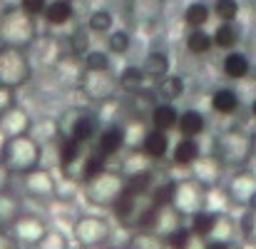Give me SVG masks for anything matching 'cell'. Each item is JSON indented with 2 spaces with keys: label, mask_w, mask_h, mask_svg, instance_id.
Wrapping results in <instances>:
<instances>
[{
  "label": "cell",
  "mask_w": 256,
  "mask_h": 249,
  "mask_svg": "<svg viewBox=\"0 0 256 249\" xmlns=\"http://www.w3.org/2000/svg\"><path fill=\"white\" fill-rule=\"evenodd\" d=\"M212 155L229 172L244 169V167H249V162L254 160V155H256L254 135L249 130L239 127V125L236 127H226L219 135H214Z\"/></svg>",
  "instance_id": "6da1fadb"
},
{
  "label": "cell",
  "mask_w": 256,
  "mask_h": 249,
  "mask_svg": "<svg viewBox=\"0 0 256 249\" xmlns=\"http://www.w3.org/2000/svg\"><path fill=\"white\" fill-rule=\"evenodd\" d=\"M157 209V199L152 197V192L144 189H124V194L120 197V202L112 207L114 219L120 222V227L137 232V229H147L150 219Z\"/></svg>",
  "instance_id": "7a4b0ae2"
},
{
  "label": "cell",
  "mask_w": 256,
  "mask_h": 249,
  "mask_svg": "<svg viewBox=\"0 0 256 249\" xmlns=\"http://www.w3.org/2000/svg\"><path fill=\"white\" fill-rule=\"evenodd\" d=\"M38 43V25L22 5H8L0 10V45L5 48H32Z\"/></svg>",
  "instance_id": "3957f363"
},
{
  "label": "cell",
  "mask_w": 256,
  "mask_h": 249,
  "mask_svg": "<svg viewBox=\"0 0 256 249\" xmlns=\"http://www.w3.org/2000/svg\"><path fill=\"white\" fill-rule=\"evenodd\" d=\"M0 162L10 169V174L20 177V174H25V172L42 165V145H40V140L32 132L2 140V145H0Z\"/></svg>",
  "instance_id": "277c9868"
},
{
  "label": "cell",
  "mask_w": 256,
  "mask_h": 249,
  "mask_svg": "<svg viewBox=\"0 0 256 249\" xmlns=\"http://www.w3.org/2000/svg\"><path fill=\"white\" fill-rule=\"evenodd\" d=\"M124 189H127V177L120 169L110 167L82 182V197L87 199V204L100 209H112L124 194Z\"/></svg>",
  "instance_id": "5b68a950"
},
{
  "label": "cell",
  "mask_w": 256,
  "mask_h": 249,
  "mask_svg": "<svg viewBox=\"0 0 256 249\" xmlns=\"http://www.w3.org/2000/svg\"><path fill=\"white\" fill-rule=\"evenodd\" d=\"M32 58L28 50L0 45V87H25L32 80Z\"/></svg>",
  "instance_id": "8992f818"
},
{
  "label": "cell",
  "mask_w": 256,
  "mask_h": 249,
  "mask_svg": "<svg viewBox=\"0 0 256 249\" xmlns=\"http://www.w3.org/2000/svg\"><path fill=\"white\" fill-rule=\"evenodd\" d=\"M167 0H122V18L134 30H154L164 23Z\"/></svg>",
  "instance_id": "52a82bcc"
},
{
  "label": "cell",
  "mask_w": 256,
  "mask_h": 249,
  "mask_svg": "<svg viewBox=\"0 0 256 249\" xmlns=\"http://www.w3.org/2000/svg\"><path fill=\"white\" fill-rule=\"evenodd\" d=\"M110 234V222L100 214H80L72 222V242L82 249H102Z\"/></svg>",
  "instance_id": "ba28073f"
},
{
  "label": "cell",
  "mask_w": 256,
  "mask_h": 249,
  "mask_svg": "<svg viewBox=\"0 0 256 249\" xmlns=\"http://www.w3.org/2000/svg\"><path fill=\"white\" fill-rule=\"evenodd\" d=\"M78 87L82 92L87 102H110L117 97L120 92V80L112 70H104V73H97V70H85L82 68V75L78 80Z\"/></svg>",
  "instance_id": "9c48e42d"
},
{
  "label": "cell",
  "mask_w": 256,
  "mask_h": 249,
  "mask_svg": "<svg viewBox=\"0 0 256 249\" xmlns=\"http://www.w3.org/2000/svg\"><path fill=\"white\" fill-rule=\"evenodd\" d=\"M20 182H22V192L28 199L32 202H40V204H50L55 199H60V187H58V179L55 174L48 169V167H35L25 174H20Z\"/></svg>",
  "instance_id": "30bf717a"
},
{
  "label": "cell",
  "mask_w": 256,
  "mask_h": 249,
  "mask_svg": "<svg viewBox=\"0 0 256 249\" xmlns=\"http://www.w3.org/2000/svg\"><path fill=\"white\" fill-rule=\"evenodd\" d=\"M172 204L189 219L194 217L196 212L204 209L206 204V187L199 184L194 177H186V179H176L174 187H172Z\"/></svg>",
  "instance_id": "8fae6325"
},
{
  "label": "cell",
  "mask_w": 256,
  "mask_h": 249,
  "mask_svg": "<svg viewBox=\"0 0 256 249\" xmlns=\"http://www.w3.org/2000/svg\"><path fill=\"white\" fill-rule=\"evenodd\" d=\"M224 189L234 207H244V209L256 207V172L252 167L234 169Z\"/></svg>",
  "instance_id": "7c38bea8"
},
{
  "label": "cell",
  "mask_w": 256,
  "mask_h": 249,
  "mask_svg": "<svg viewBox=\"0 0 256 249\" xmlns=\"http://www.w3.org/2000/svg\"><path fill=\"white\" fill-rule=\"evenodd\" d=\"M124 147H127L124 125L110 122V125L100 127V132H97V137H94V147H92V152L102 155L104 160H112V157H117Z\"/></svg>",
  "instance_id": "4fadbf2b"
},
{
  "label": "cell",
  "mask_w": 256,
  "mask_h": 249,
  "mask_svg": "<svg viewBox=\"0 0 256 249\" xmlns=\"http://www.w3.org/2000/svg\"><path fill=\"white\" fill-rule=\"evenodd\" d=\"M12 237L18 239V244H25V247H35L45 234H48V224L40 214H30V212H22L20 219L12 224Z\"/></svg>",
  "instance_id": "5bb4252c"
},
{
  "label": "cell",
  "mask_w": 256,
  "mask_h": 249,
  "mask_svg": "<svg viewBox=\"0 0 256 249\" xmlns=\"http://www.w3.org/2000/svg\"><path fill=\"white\" fill-rule=\"evenodd\" d=\"M32 117L25 107L20 105H12L10 110H5L0 115V135L2 140H10V137H20V135H30L32 132Z\"/></svg>",
  "instance_id": "9a60e30c"
},
{
  "label": "cell",
  "mask_w": 256,
  "mask_h": 249,
  "mask_svg": "<svg viewBox=\"0 0 256 249\" xmlns=\"http://www.w3.org/2000/svg\"><path fill=\"white\" fill-rule=\"evenodd\" d=\"M184 219H186V217H184L172 202H164V204H157V209H154V214H152L147 229H152V232H157L160 237L167 239L179 227H184Z\"/></svg>",
  "instance_id": "2e32d148"
},
{
  "label": "cell",
  "mask_w": 256,
  "mask_h": 249,
  "mask_svg": "<svg viewBox=\"0 0 256 249\" xmlns=\"http://www.w3.org/2000/svg\"><path fill=\"white\" fill-rule=\"evenodd\" d=\"M82 152L85 145L75 137H58V162L68 177H75V167L82 165Z\"/></svg>",
  "instance_id": "e0dca14e"
},
{
  "label": "cell",
  "mask_w": 256,
  "mask_h": 249,
  "mask_svg": "<svg viewBox=\"0 0 256 249\" xmlns=\"http://www.w3.org/2000/svg\"><path fill=\"white\" fill-rule=\"evenodd\" d=\"M117 80H120V90L127 92L130 97H132V95H147L150 87H154V83L150 80V75L144 73L142 65H127V68L117 75Z\"/></svg>",
  "instance_id": "ac0fdd59"
},
{
  "label": "cell",
  "mask_w": 256,
  "mask_h": 249,
  "mask_svg": "<svg viewBox=\"0 0 256 249\" xmlns=\"http://www.w3.org/2000/svg\"><path fill=\"white\" fill-rule=\"evenodd\" d=\"M189 169H192V177H194L199 184H204L206 189H209V187H219L222 174H224V167H222V162H219L214 155H202Z\"/></svg>",
  "instance_id": "d6986e66"
},
{
  "label": "cell",
  "mask_w": 256,
  "mask_h": 249,
  "mask_svg": "<svg viewBox=\"0 0 256 249\" xmlns=\"http://www.w3.org/2000/svg\"><path fill=\"white\" fill-rule=\"evenodd\" d=\"M137 150H142L152 162H154V160H164V157H170L172 155L170 132H162V130L150 127V130H147V135H144V140H142V145H140Z\"/></svg>",
  "instance_id": "ffe728a7"
},
{
  "label": "cell",
  "mask_w": 256,
  "mask_h": 249,
  "mask_svg": "<svg viewBox=\"0 0 256 249\" xmlns=\"http://www.w3.org/2000/svg\"><path fill=\"white\" fill-rule=\"evenodd\" d=\"M209 107L222 117H234L242 110V97L234 87H216L209 97Z\"/></svg>",
  "instance_id": "44dd1931"
},
{
  "label": "cell",
  "mask_w": 256,
  "mask_h": 249,
  "mask_svg": "<svg viewBox=\"0 0 256 249\" xmlns=\"http://www.w3.org/2000/svg\"><path fill=\"white\" fill-rule=\"evenodd\" d=\"M209 122H206V115L196 107H186L179 112V122H176V130H179V137H202L206 132Z\"/></svg>",
  "instance_id": "7402d4cb"
},
{
  "label": "cell",
  "mask_w": 256,
  "mask_h": 249,
  "mask_svg": "<svg viewBox=\"0 0 256 249\" xmlns=\"http://www.w3.org/2000/svg\"><path fill=\"white\" fill-rule=\"evenodd\" d=\"M176 122H179V110L174 102H164V100H157L150 110V125L154 130H162V132H172L176 130Z\"/></svg>",
  "instance_id": "603a6c76"
},
{
  "label": "cell",
  "mask_w": 256,
  "mask_h": 249,
  "mask_svg": "<svg viewBox=\"0 0 256 249\" xmlns=\"http://www.w3.org/2000/svg\"><path fill=\"white\" fill-rule=\"evenodd\" d=\"M222 73L229 80H246L252 75V60L242 50H229L222 60Z\"/></svg>",
  "instance_id": "cb8c5ba5"
},
{
  "label": "cell",
  "mask_w": 256,
  "mask_h": 249,
  "mask_svg": "<svg viewBox=\"0 0 256 249\" xmlns=\"http://www.w3.org/2000/svg\"><path fill=\"white\" fill-rule=\"evenodd\" d=\"M22 214V202L12 189L0 192V232H10Z\"/></svg>",
  "instance_id": "d4e9b609"
},
{
  "label": "cell",
  "mask_w": 256,
  "mask_h": 249,
  "mask_svg": "<svg viewBox=\"0 0 256 249\" xmlns=\"http://www.w3.org/2000/svg\"><path fill=\"white\" fill-rule=\"evenodd\" d=\"M202 157V145L196 137H179L176 145L172 147V162L176 167H192Z\"/></svg>",
  "instance_id": "484cf974"
},
{
  "label": "cell",
  "mask_w": 256,
  "mask_h": 249,
  "mask_svg": "<svg viewBox=\"0 0 256 249\" xmlns=\"http://www.w3.org/2000/svg\"><path fill=\"white\" fill-rule=\"evenodd\" d=\"M212 38H214V48L216 50L229 53V50H236L239 48V43H242V28L236 23H219L214 28Z\"/></svg>",
  "instance_id": "4316f807"
},
{
  "label": "cell",
  "mask_w": 256,
  "mask_h": 249,
  "mask_svg": "<svg viewBox=\"0 0 256 249\" xmlns=\"http://www.w3.org/2000/svg\"><path fill=\"white\" fill-rule=\"evenodd\" d=\"M142 68H144V73L150 75V80L157 83V80H162L164 75L172 73V58L164 50H150V53L144 55V60H142Z\"/></svg>",
  "instance_id": "83f0119b"
},
{
  "label": "cell",
  "mask_w": 256,
  "mask_h": 249,
  "mask_svg": "<svg viewBox=\"0 0 256 249\" xmlns=\"http://www.w3.org/2000/svg\"><path fill=\"white\" fill-rule=\"evenodd\" d=\"M42 18H45L48 25L62 28V25L75 20V5H72V0H50Z\"/></svg>",
  "instance_id": "f1b7e54d"
},
{
  "label": "cell",
  "mask_w": 256,
  "mask_h": 249,
  "mask_svg": "<svg viewBox=\"0 0 256 249\" xmlns=\"http://www.w3.org/2000/svg\"><path fill=\"white\" fill-rule=\"evenodd\" d=\"M152 90L157 92V97H160V100H164V102H176V100L186 92V83H184V78H182V75L170 73V75H164L162 80H157Z\"/></svg>",
  "instance_id": "f546056e"
},
{
  "label": "cell",
  "mask_w": 256,
  "mask_h": 249,
  "mask_svg": "<svg viewBox=\"0 0 256 249\" xmlns=\"http://www.w3.org/2000/svg\"><path fill=\"white\" fill-rule=\"evenodd\" d=\"M212 5H206L204 0H192L186 8H184V15H182V20H184V25L189 28V30H199V28H204L209 20H212Z\"/></svg>",
  "instance_id": "4dcf8cb0"
},
{
  "label": "cell",
  "mask_w": 256,
  "mask_h": 249,
  "mask_svg": "<svg viewBox=\"0 0 256 249\" xmlns=\"http://www.w3.org/2000/svg\"><path fill=\"white\" fill-rule=\"evenodd\" d=\"M184 45H186V53L194 55V58H204L214 50V38L212 33H206L204 28L199 30H189L186 38H184Z\"/></svg>",
  "instance_id": "1f68e13d"
},
{
  "label": "cell",
  "mask_w": 256,
  "mask_h": 249,
  "mask_svg": "<svg viewBox=\"0 0 256 249\" xmlns=\"http://www.w3.org/2000/svg\"><path fill=\"white\" fill-rule=\"evenodd\" d=\"M97 132H100L97 117L82 110V115L78 117V122H75V127H72V132H70V137H75V140L82 142V145H90V142H94Z\"/></svg>",
  "instance_id": "d6a6232c"
},
{
  "label": "cell",
  "mask_w": 256,
  "mask_h": 249,
  "mask_svg": "<svg viewBox=\"0 0 256 249\" xmlns=\"http://www.w3.org/2000/svg\"><path fill=\"white\" fill-rule=\"evenodd\" d=\"M85 25L90 28V33H94V35H110L114 30V13L107 10V8H97V10L90 13Z\"/></svg>",
  "instance_id": "836d02e7"
},
{
  "label": "cell",
  "mask_w": 256,
  "mask_h": 249,
  "mask_svg": "<svg viewBox=\"0 0 256 249\" xmlns=\"http://www.w3.org/2000/svg\"><path fill=\"white\" fill-rule=\"evenodd\" d=\"M127 249H170V247H167V239L160 237L157 232L137 229V232H132V237L127 242Z\"/></svg>",
  "instance_id": "e575fe53"
},
{
  "label": "cell",
  "mask_w": 256,
  "mask_h": 249,
  "mask_svg": "<svg viewBox=\"0 0 256 249\" xmlns=\"http://www.w3.org/2000/svg\"><path fill=\"white\" fill-rule=\"evenodd\" d=\"M147 169H152V160L142 152V150H130L127 152V157L122 160V174L130 179V177H137V174H142V172H147Z\"/></svg>",
  "instance_id": "d590c367"
},
{
  "label": "cell",
  "mask_w": 256,
  "mask_h": 249,
  "mask_svg": "<svg viewBox=\"0 0 256 249\" xmlns=\"http://www.w3.org/2000/svg\"><path fill=\"white\" fill-rule=\"evenodd\" d=\"M107 50L117 58H124L130 50H132V33L124 30V28H117L107 35Z\"/></svg>",
  "instance_id": "8d00e7d4"
},
{
  "label": "cell",
  "mask_w": 256,
  "mask_h": 249,
  "mask_svg": "<svg viewBox=\"0 0 256 249\" xmlns=\"http://www.w3.org/2000/svg\"><path fill=\"white\" fill-rule=\"evenodd\" d=\"M82 68L85 70H97V73L112 70V53L110 50H102V48H92L82 58Z\"/></svg>",
  "instance_id": "74e56055"
},
{
  "label": "cell",
  "mask_w": 256,
  "mask_h": 249,
  "mask_svg": "<svg viewBox=\"0 0 256 249\" xmlns=\"http://www.w3.org/2000/svg\"><path fill=\"white\" fill-rule=\"evenodd\" d=\"M212 13L219 23H236V18L242 13V3L239 0H214Z\"/></svg>",
  "instance_id": "f35d334b"
},
{
  "label": "cell",
  "mask_w": 256,
  "mask_h": 249,
  "mask_svg": "<svg viewBox=\"0 0 256 249\" xmlns=\"http://www.w3.org/2000/svg\"><path fill=\"white\" fill-rule=\"evenodd\" d=\"M58 45H60V43H58V40H52V38H42V40L38 43V53H40L42 65L55 68V65L62 60V48H58Z\"/></svg>",
  "instance_id": "ab89813d"
},
{
  "label": "cell",
  "mask_w": 256,
  "mask_h": 249,
  "mask_svg": "<svg viewBox=\"0 0 256 249\" xmlns=\"http://www.w3.org/2000/svg\"><path fill=\"white\" fill-rule=\"evenodd\" d=\"M92 50V45H90V28H75L72 30V35H70V55H75V58H85L87 53Z\"/></svg>",
  "instance_id": "60d3db41"
},
{
  "label": "cell",
  "mask_w": 256,
  "mask_h": 249,
  "mask_svg": "<svg viewBox=\"0 0 256 249\" xmlns=\"http://www.w3.org/2000/svg\"><path fill=\"white\" fill-rule=\"evenodd\" d=\"M234 232H236V222H234L226 212H222V214L216 217V224H214V232H212L209 239H214V242H232ZM209 239H206V242H209Z\"/></svg>",
  "instance_id": "b9f144b4"
},
{
  "label": "cell",
  "mask_w": 256,
  "mask_h": 249,
  "mask_svg": "<svg viewBox=\"0 0 256 249\" xmlns=\"http://www.w3.org/2000/svg\"><path fill=\"white\" fill-rule=\"evenodd\" d=\"M239 232H242V237H244V242H246V244L256 247V207L244 209L242 222H239Z\"/></svg>",
  "instance_id": "7bdbcfd3"
},
{
  "label": "cell",
  "mask_w": 256,
  "mask_h": 249,
  "mask_svg": "<svg viewBox=\"0 0 256 249\" xmlns=\"http://www.w3.org/2000/svg\"><path fill=\"white\" fill-rule=\"evenodd\" d=\"M194 234H192V229L184 224V227H179L174 234H170L167 237V247L170 249H192V244H194Z\"/></svg>",
  "instance_id": "ee69618b"
},
{
  "label": "cell",
  "mask_w": 256,
  "mask_h": 249,
  "mask_svg": "<svg viewBox=\"0 0 256 249\" xmlns=\"http://www.w3.org/2000/svg\"><path fill=\"white\" fill-rule=\"evenodd\" d=\"M82 115V107H68L60 117H58V130H60V137H70L78 117Z\"/></svg>",
  "instance_id": "f6af8a7d"
},
{
  "label": "cell",
  "mask_w": 256,
  "mask_h": 249,
  "mask_svg": "<svg viewBox=\"0 0 256 249\" xmlns=\"http://www.w3.org/2000/svg\"><path fill=\"white\" fill-rule=\"evenodd\" d=\"M32 249H70V244H68V237L60 229H48V234Z\"/></svg>",
  "instance_id": "bcb514c9"
},
{
  "label": "cell",
  "mask_w": 256,
  "mask_h": 249,
  "mask_svg": "<svg viewBox=\"0 0 256 249\" xmlns=\"http://www.w3.org/2000/svg\"><path fill=\"white\" fill-rule=\"evenodd\" d=\"M48 3H50V0H20L22 10H25V13H30L32 18H42V15H45Z\"/></svg>",
  "instance_id": "7dc6e473"
},
{
  "label": "cell",
  "mask_w": 256,
  "mask_h": 249,
  "mask_svg": "<svg viewBox=\"0 0 256 249\" xmlns=\"http://www.w3.org/2000/svg\"><path fill=\"white\" fill-rule=\"evenodd\" d=\"M12 105H18V102H15V90L0 87V115H2L5 110H10Z\"/></svg>",
  "instance_id": "c3c4849f"
},
{
  "label": "cell",
  "mask_w": 256,
  "mask_h": 249,
  "mask_svg": "<svg viewBox=\"0 0 256 249\" xmlns=\"http://www.w3.org/2000/svg\"><path fill=\"white\" fill-rule=\"evenodd\" d=\"M0 249H18V239L12 232H0Z\"/></svg>",
  "instance_id": "681fc988"
},
{
  "label": "cell",
  "mask_w": 256,
  "mask_h": 249,
  "mask_svg": "<svg viewBox=\"0 0 256 249\" xmlns=\"http://www.w3.org/2000/svg\"><path fill=\"white\" fill-rule=\"evenodd\" d=\"M10 179H12V174H10V169L0 162V192H5V189H10Z\"/></svg>",
  "instance_id": "f907efd6"
},
{
  "label": "cell",
  "mask_w": 256,
  "mask_h": 249,
  "mask_svg": "<svg viewBox=\"0 0 256 249\" xmlns=\"http://www.w3.org/2000/svg\"><path fill=\"white\" fill-rule=\"evenodd\" d=\"M252 115H254V120H256V97H254V102H252Z\"/></svg>",
  "instance_id": "816d5d0a"
},
{
  "label": "cell",
  "mask_w": 256,
  "mask_h": 249,
  "mask_svg": "<svg viewBox=\"0 0 256 249\" xmlns=\"http://www.w3.org/2000/svg\"><path fill=\"white\" fill-rule=\"evenodd\" d=\"M229 249H244V247H239V244H234V242H232V244H229Z\"/></svg>",
  "instance_id": "f5cc1de1"
},
{
  "label": "cell",
  "mask_w": 256,
  "mask_h": 249,
  "mask_svg": "<svg viewBox=\"0 0 256 249\" xmlns=\"http://www.w3.org/2000/svg\"><path fill=\"white\" fill-rule=\"evenodd\" d=\"M102 249H127V247H102Z\"/></svg>",
  "instance_id": "db71d44e"
},
{
  "label": "cell",
  "mask_w": 256,
  "mask_h": 249,
  "mask_svg": "<svg viewBox=\"0 0 256 249\" xmlns=\"http://www.w3.org/2000/svg\"><path fill=\"white\" fill-rule=\"evenodd\" d=\"M70 249H82V247H78V244H75V247H70Z\"/></svg>",
  "instance_id": "11a10c76"
},
{
  "label": "cell",
  "mask_w": 256,
  "mask_h": 249,
  "mask_svg": "<svg viewBox=\"0 0 256 249\" xmlns=\"http://www.w3.org/2000/svg\"><path fill=\"white\" fill-rule=\"evenodd\" d=\"M72 3H75V0H72Z\"/></svg>",
  "instance_id": "9f6ffc18"
}]
</instances>
